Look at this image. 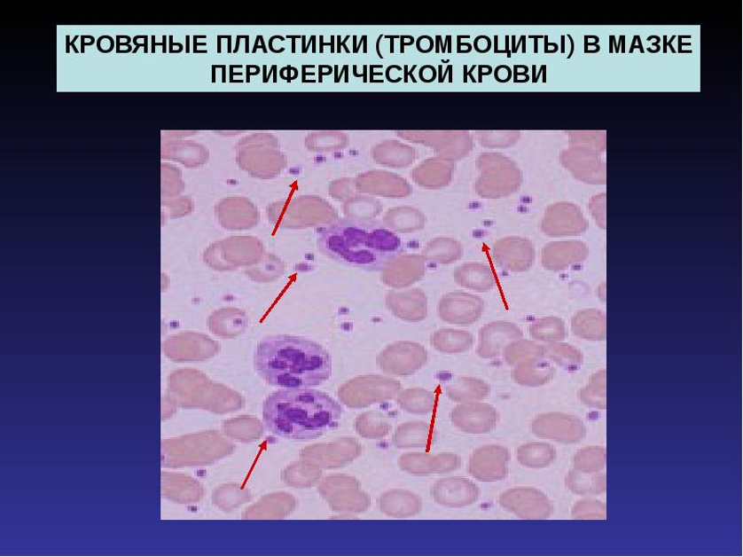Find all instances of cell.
I'll list each match as a JSON object with an SVG mask.
<instances>
[{
    "label": "cell",
    "instance_id": "6da1fadb",
    "mask_svg": "<svg viewBox=\"0 0 743 557\" xmlns=\"http://www.w3.org/2000/svg\"><path fill=\"white\" fill-rule=\"evenodd\" d=\"M254 367L268 385L311 388L332 375V357L321 344L291 334L269 335L259 342Z\"/></svg>",
    "mask_w": 743,
    "mask_h": 557
},
{
    "label": "cell",
    "instance_id": "7a4b0ae2",
    "mask_svg": "<svg viewBox=\"0 0 743 557\" xmlns=\"http://www.w3.org/2000/svg\"><path fill=\"white\" fill-rule=\"evenodd\" d=\"M341 417L342 408L334 399L311 388H284L263 404L267 430L291 441L317 440L338 428Z\"/></svg>",
    "mask_w": 743,
    "mask_h": 557
},
{
    "label": "cell",
    "instance_id": "3957f363",
    "mask_svg": "<svg viewBox=\"0 0 743 557\" xmlns=\"http://www.w3.org/2000/svg\"><path fill=\"white\" fill-rule=\"evenodd\" d=\"M319 252L341 265L381 271L400 248L399 236L385 226L344 218L317 230Z\"/></svg>",
    "mask_w": 743,
    "mask_h": 557
},
{
    "label": "cell",
    "instance_id": "277c9868",
    "mask_svg": "<svg viewBox=\"0 0 743 557\" xmlns=\"http://www.w3.org/2000/svg\"><path fill=\"white\" fill-rule=\"evenodd\" d=\"M401 388L400 382L390 378L365 376L351 383L340 399L348 407L364 408L395 399Z\"/></svg>",
    "mask_w": 743,
    "mask_h": 557
},
{
    "label": "cell",
    "instance_id": "5b68a950",
    "mask_svg": "<svg viewBox=\"0 0 743 557\" xmlns=\"http://www.w3.org/2000/svg\"><path fill=\"white\" fill-rule=\"evenodd\" d=\"M501 507L525 521L546 520L553 514V505L537 489L517 488L504 491L499 497Z\"/></svg>",
    "mask_w": 743,
    "mask_h": 557
},
{
    "label": "cell",
    "instance_id": "8992f818",
    "mask_svg": "<svg viewBox=\"0 0 743 557\" xmlns=\"http://www.w3.org/2000/svg\"><path fill=\"white\" fill-rule=\"evenodd\" d=\"M428 362L424 346L411 341H400L386 348L379 357V365L386 373L406 377L423 368Z\"/></svg>",
    "mask_w": 743,
    "mask_h": 557
},
{
    "label": "cell",
    "instance_id": "52a82bcc",
    "mask_svg": "<svg viewBox=\"0 0 743 557\" xmlns=\"http://www.w3.org/2000/svg\"><path fill=\"white\" fill-rule=\"evenodd\" d=\"M532 432L540 439L555 441L563 444H575L585 436V427L579 418L561 413H543L535 418Z\"/></svg>",
    "mask_w": 743,
    "mask_h": 557
},
{
    "label": "cell",
    "instance_id": "ba28073f",
    "mask_svg": "<svg viewBox=\"0 0 743 557\" xmlns=\"http://www.w3.org/2000/svg\"><path fill=\"white\" fill-rule=\"evenodd\" d=\"M484 308L485 302L481 296L455 291L447 293L441 298L438 314L444 323L465 326L477 323Z\"/></svg>",
    "mask_w": 743,
    "mask_h": 557
},
{
    "label": "cell",
    "instance_id": "9c48e42d",
    "mask_svg": "<svg viewBox=\"0 0 743 557\" xmlns=\"http://www.w3.org/2000/svg\"><path fill=\"white\" fill-rule=\"evenodd\" d=\"M511 453L505 447L488 445L477 449L469 459L468 473L479 482H496L508 475Z\"/></svg>",
    "mask_w": 743,
    "mask_h": 557
},
{
    "label": "cell",
    "instance_id": "30bf717a",
    "mask_svg": "<svg viewBox=\"0 0 743 557\" xmlns=\"http://www.w3.org/2000/svg\"><path fill=\"white\" fill-rule=\"evenodd\" d=\"M492 251L495 263L506 271H529L536 260V248L533 242L523 237L510 236L499 239Z\"/></svg>",
    "mask_w": 743,
    "mask_h": 557
},
{
    "label": "cell",
    "instance_id": "8fae6325",
    "mask_svg": "<svg viewBox=\"0 0 743 557\" xmlns=\"http://www.w3.org/2000/svg\"><path fill=\"white\" fill-rule=\"evenodd\" d=\"M543 233L550 237L574 236L589 230L580 209L570 204H559L545 211L541 224Z\"/></svg>",
    "mask_w": 743,
    "mask_h": 557
},
{
    "label": "cell",
    "instance_id": "7c38bea8",
    "mask_svg": "<svg viewBox=\"0 0 743 557\" xmlns=\"http://www.w3.org/2000/svg\"><path fill=\"white\" fill-rule=\"evenodd\" d=\"M434 500L447 508H464L478 502L479 487L461 476L446 477L438 481L430 490Z\"/></svg>",
    "mask_w": 743,
    "mask_h": 557
},
{
    "label": "cell",
    "instance_id": "4fadbf2b",
    "mask_svg": "<svg viewBox=\"0 0 743 557\" xmlns=\"http://www.w3.org/2000/svg\"><path fill=\"white\" fill-rule=\"evenodd\" d=\"M499 414L496 408L486 404H465L451 412V421L462 432L481 435L492 432L497 425Z\"/></svg>",
    "mask_w": 743,
    "mask_h": 557
},
{
    "label": "cell",
    "instance_id": "5bb4252c",
    "mask_svg": "<svg viewBox=\"0 0 743 557\" xmlns=\"http://www.w3.org/2000/svg\"><path fill=\"white\" fill-rule=\"evenodd\" d=\"M383 281L389 287L404 289L422 280L426 260L422 255L406 254L394 256L382 270Z\"/></svg>",
    "mask_w": 743,
    "mask_h": 557
},
{
    "label": "cell",
    "instance_id": "9a60e30c",
    "mask_svg": "<svg viewBox=\"0 0 743 557\" xmlns=\"http://www.w3.org/2000/svg\"><path fill=\"white\" fill-rule=\"evenodd\" d=\"M399 467L403 472L415 475L447 474L460 468L461 459L458 455L449 452H409L401 456Z\"/></svg>",
    "mask_w": 743,
    "mask_h": 557
},
{
    "label": "cell",
    "instance_id": "2e32d148",
    "mask_svg": "<svg viewBox=\"0 0 743 557\" xmlns=\"http://www.w3.org/2000/svg\"><path fill=\"white\" fill-rule=\"evenodd\" d=\"M522 336V330L514 323L497 321L487 324L480 331L477 354L482 359H497L508 344L520 340Z\"/></svg>",
    "mask_w": 743,
    "mask_h": 557
},
{
    "label": "cell",
    "instance_id": "e0dca14e",
    "mask_svg": "<svg viewBox=\"0 0 743 557\" xmlns=\"http://www.w3.org/2000/svg\"><path fill=\"white\" fill-rule=\"evenodd\" d=\"M386 304L398 319L407 323H420L428 314V298L420 288L391 291Z\"/></svg>",
    "mask_w": 743,
    "mask_h": 557
},
{
    "label": "cell",
    "instance_id": "ac0fdd59",
    "mask_svg": "<svg viewBox=\"0 0 743 557\" xmlns=\"http://www.w3.org/2000/svg\"><path fill=\"white\" fill-rule=\"evenodd\" d=\"M589 255L588 245L581 241H559L547 244L542 251V266L551 271H561L578 266Z\"/></svg>",
    "mask_w": 743,
    "mask_h": 557
},
{
    "label": "cell",
    "instance_id": "d6986e66",
    "mask_svg": "<svg viewBox=\"0 0 743 557\" xmlns=\"http://www.w3.org/2000/svg\"><path fill=\"white\" fill-rule=\"evenodd\" d=\"M383 514L395 519H407L422 510V500L418 495L405 490H393L383 493L379 498Z\"/></svg>",
    "mask_w": 743,
    "mask_h": 557
},
{
    "label": "cell",
    "instance_id": "ffe728a7",
    "mask_svg": "<svg viewBox=\"0 0 743 557\" xmlns=\"http://www.w3.org/2000/svg\"><path fill=\"white\" fill-rule=\"evenodd\" d=\"M454 277L461 287L479 293L491 291L497 286L493 270L481 263H466L457 267Z\"/></svg>",
    "mask_w": 743,
    "mask_h": 557
},
{
    "label": "cell",
    "instance_id": "44dd1931",
    "mask_svg": "<svg viewBox=\"0 0 743 557\" xmlns=\"http://www.w3.org/2000/svg\"><path fill=\"white\" fill-rule=\"evenodd\" d=\"M450 400L459 404L480 403L490 395L491 388L479 378L462 376L446 387Z\"/></svg>",
    "mask_w": 743,
    "mask_h": 557
},
{
    "label": "cell",
    "instance_id": "7402d4cb",
    "mask_svg": "<svg viewBox=\"0 0 743 557\" xmlns=\"http://www.w3.org/2000/svg\"><path fill=\"white\" fill-rule=\"evenodd\" d=\"M555 373L551 364L547 362L545 357H542L516 365L512 371V378L520 386L536 388L551 382Z\"/></svg>",
    "mask_w": 743,
    "mask_h": 557
},
{
    "label": "cell",
    "instance_id": "603a6c76",
    "mask_svg": "<svg viewBox=\"0 0 743 557\" xmlns=\"http://www.w3.org/2000/svg\"><path fill=\"white\" fill-rule=\"evenodd\" d=\"M474 335L465 330L442 328L430 336V345L442 354L455 355L473 348Z\"/></svg>",
    "mask_w": 743,
    "mask_h": 557
},
{
    "label": "cell",
    "instance_id": "cb8c5ba5",
    "mask_svg": "<svg viewBox=\"0 0 743 557\" xmlns=\"http://www.w3.org/2000/svg\"><path fill=\"white\" fill-rule=\"evenodd\" d=\"M574 333L582 340L602 341L606 340V315L598 310H583L572 319Z\"/></svg>",
    "mask_w": 743,
    "mask_h": 557
},
{
    "label": "cell",
    "instance_id": "d4e9b609",
    "mask_svg": "<svg viewBox=\"0 0 743 557\" xmlns=\"http://www.w3.org/2000/svg\"><path fill=\"white\" fill-rule=\"evenodd\" d=\"M422 255L426 262L449 265L460 260L463 255V246L457 239L436 237L426 244Z\"/></svg>",
    "mask_w": 743,
    "mask_h": 557
},
{
    "label": "cell",
    "instance_id": "484cf974",
    "mask_svg": "<svg viewBox=\"0 0 743 557\" xmlns=\"http://www.w3.org/2000/svg\"><path fill=\"white\" fill-rule=\"evenodd\" d=\"M426 224L423 213L412 208L390 210L384 218V226L395 233H414L424 230Z\"/></svg>",
    "mask_w": 743,
    "mask_h": 557
},
{
    "label": "cell",
    "instance_id": "4316f807",
    "mask_svg": "<svg viewBox=\"0 0 743 557\" xmlns=\"http://www.w3.org/2000/svg\"><path fill=\"white\" fill-rule=\"evenodd\" d=\"M432 435V428L424 422H408L401 425L393 437L398 449L425 448Z\"/></svg>",
    "mask_w": 743,
    "mask_h": 557
},
{
    "label": "cell",
    "instance_id": "83f0119b",
    "mask_svg": "<svg viewBox=\"0 0 743 557\" xmlns=\"http://www.w3.org/2000/svg\"><path fill=\"white\" fill-rule=\"evenodd\" d=\"M557 452L551 444L532 443L517 450L519 463L528 468H545L555 462Z\"/></svg>",
    "mask_w": 743,
    "mask_h": 557
},
{
    "label": "cell",
    "instance_id": "f1b7e54d",
    "mask_svg": "<svg viewBox=\"0 0 743 557\" xmlns=\"http://www.w3.org/2000/svg\"><path fill=\"white\" fill-rule=\"evenodd\" d=\"M397 402L406 412L426 415L434 411L435 396L432 391L412 388L401 391Z\"/></svg>",
    "mask_w": 743,
    "mask_h": 557
},
{
    "label": "cell",
    "instance_id": "f546056e",
    "mask_svg": "<svg viewBox=\"0 0 743 557\" xmlns=\"http://www.w3.org/2000/svg\"><path fill=\"white\" fill-rule=\"evenodd\" d=\"M566 485L578 495H599L606 490V477L599 473L571 471Z\"/></svg>",
    "mask_w": 743,
    "mask_h": 557
},
{
    "label": "cell",
    "instance_id": "4dcf8cb0",
    "mask_svg": "<svg viewBox=\"0 0 743 557\" xmlns=\"http://www.w3.org/2000/svg\"><path fill=\"white\" fill-rule=\"evenodd\" d=\"M503 354L505 363L515 367L528 361L545 357V348L535 341L520 338V340L508 344Z\"/></svg>",
    "mask_w": 743,
    "mask_h": 557
},
{
    "label": "cell",
    "instance_id": "1f68e13d",
    "mask_svg": "<svg viewBox=\"0 0 743 557\" xmlns=\"http://www.w3.org/2000/svg\"><path fill=\"white\" fill-rule=\"evenodd\" d=\"M529 333L535 341L546 344L560 342L567 336L564 321L556 316H547L534 322L529 327Z\"/></svg>",
    "mask_w": 743,
    "mask_h": 557
},
{
    "label": "cell",
    "instance_id": "d6a6232c",
    "mask_svg": "<svg viewBox=\"0 0 743 557\" xmlns=\"http://www.w3.org/2000/svg\"><path fill=\"white\" fill-rule=\"evenodd\" d=\"M545 357L570 372L577 371L583 364L582 352L570 344L551 343L544 346Z\"/></svg>",
    "mask_w": 743,
    "mask_h": 557
},
{
    "label": "cell",
    "instance_id": "836d02e7",
    "mask_svg": "<svg viewBox=\"0 0 743 557\" xmlns=\"http://www.w3.org/2000/svg\"><path fill=\"white\" fill-rule=\"evenodd\" d=\"M356 429L366 439L379 440L389 433L390 424L384 414L368 412L357 418Z\"/></svg>",
    "mask_w": 743,
    "mask_h": 557
},
{
    "label": "cell",
    "instance_id": "e575fe53",
    "mask_svg": "<svg viewBox=\"0 0 743 557\" xmlns=\"http://www.w3.org/2000/svg\"><path fill=\"white\" fill-rule=\"evenodd\" d=\"M580 399L586 406L606 409V370L591 376L589 385L581 390Z\"/></svg>",
    "mask_w": 743,
    "mask_h": 557
},
{
    "label": "cell",
    "instance_id": "d590c367",
    "mask_svg": "<svg viewBox=\"0 0 743 557\" xmlns=\"http://www.w3.org/2000/svg\"><path fill=\"white\" fill-rule=\"evenodd\" d=\"M606 465V451L603 447L582 449L575 457V469L581 472L600 473Z\"/></svg>",
    "mask_w": 743,
    "mask_h": 557
},
{
    "label": "cell",
    "instance_id": "8d00e7d4",
    "mask_svg": "<svg viewBox=\"0 0 743 557\" xmlns=\"http://www.w3.org/2000/svg\"><path fill=\"white\" fill-rule=\"evenodd\" d=\"M575 520H602L606 517V506L598 501H581L572 512Z\"/></svg>",
    "mask_w": 743,
    "mask_h": 557
},
{
    "label": "cell",
    "instance_id": "74e56055",
    "mask_svg": "<svg viewBox=\"0 0 743 557\" xmlns=\"http://www.w3.org/2000/svg\"><path fill=\"white\" fill-rule=\"evenodd\" d=\"M416 67H417V66H415V67L412 68V70H411L410 72H408V67H407V66H405V67H404V70H405V72H404V82H405V83H407V82H408V75H410V76H411V78H412V81H413L415 83H417V79L415 78V76H414V75H412V73L414 72V70H415V68H416Z\"/></svg>",
    "mask_w": 743,
    "mask_h": 557
},
{
    "label": "cell",
    "instance_id": "f35d334b",
    "mask_svg": "<svg viewBox=\"0 0 743 557\" xmlns=\"http://www.w3.org/2000/svg\"><path fill=\"white\" fill-rule=\"evenodd\" d=\"M474 68H475V67H473L472 71H469V73H467V67H466V66H465V67H464V70H465V71H464V82H465V83H466V82H467V75L471 76L472 81H473V82H476V81H475V79H474L473 75H472V73H473V71L474 70Z\"/></svg>",
    "mask_w": 743,
    "mask_h": 557
},
{
    "label": "cell",
    "instance_id": "ab89813d",
    "mask_svg": "<svg viewBox=\"0 0 743 557\" xmlns=\"http://www.w3.org/2000/svg\"><path fill=\"white\" fill-rule=\"evenodd\" d=\"M568 36L570 37L571 43H572V52L569 56V58H571L573 56V53H574V51H575V43H574V39L572 38V36L570 35Z\"/></svg>",
    "mask_w": 743,
    "mask_h": 557
}]
</instances>
